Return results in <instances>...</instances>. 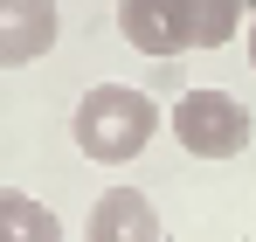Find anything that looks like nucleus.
Segmentation results:
<instances>
[{"label":"nucleus","mask_w":256,"mask_h":242,"mask_svg":"<svg viewBox=\"0 0 256 242\" xmlns=\"http://www.w3.org/2000/svg\"><path fill=\"white\" fill-rule=\"evenodd\" d=\"M118 35H125L138 56H152V62L187 56V48H194V35H187V0H118Z\"/></svg>","instance_id":"nucleus-3"},{"label":"nucleus","mask_w":256,"mask_h":242,"mask_svg":"<svg viewBox=\"0 0 256 242\" xmlns=\"http://www.w3.org/2000/svg\"><path fill=\"white\" fill-rule=\"evenodd\" d=\"M76 152L97 166H132L146 146H152V132H160V104L146 97V90H132V83H97L76 97Z\"/></svg>","instance_id":"nucleus-1"},{"label":"nucleus","mask_w":256,"mask_h":242,"mask_svg":"<svg viewBox=\"0 0 256 242\" xmlns=\"http://www.w3.org/2000/svg\"><path fill=\"white\" fill-rule=\"evenodd\" d=\"M242 48H250V70H256V14L242 21Z\"/></svg>","instance_id":"nucleus-8"},{"label":"nucleus","mask_w":256,"mask_h":242,"mask_svg":"<svg viewBox=\"0 0 256 242\" xmlns=\"http://www.w3.org/2000/svg\"><path fill=\"white\" fill-rule=\"evenodd\" d=\"M84 242H160V214H152V201L138 187H104L90 201Z\"/></svg>","instance_id":"nucleus-5"},{"label":"nucleus","mask_w":256,"mask_h":242,"mask_svg":"<svg viewBox=\"0 0 256 242\" xmlns=\"http://www.w3.org/2000/svg\"><path fill=\"white\" fill-rule=\"evenodd\" d=\"M173 138L194 152V160H236V152H250V104L236 97V90H187L180 104L166 111Z\"/></svg>","instance_id":"nucleus-2"},{"label":"nucleus","mask_w":256,"mask_h":242,"mask_svg":"<svg viewBox=\"0 0 256 242\" xmlns=\"http://www.w3.org/2000/svg\"><path fill=\"white\" fill-rule=\"evenodd\" d=\"M62 35V14L56 0H0V70H21V62H42Z\"/></svg>","instance_id":"nucleus-4"},{"label":"nucleus","mask_w":256,"mask_h":242,"mask_svg":"<svg viewBox=\"0 0 256 242\" xmlns=\"http://www.w3.org/2000/svg\"><path fill=\"white\" fill-rule=\"evenodd\" d=\"M0 242H62V222H56L35 194L0 187Z\"/></svg>","instance_id":"nucleus-6"},{"label":"nucleus","mask_w":256,"mask_h":242,"mask_svg":"<svg viewBox=\"0 0 256 242\" xmlns=\"http://www.w3.org/2000/svg\"><path fill=\"white\" fill-rule=\"evenodd\" d=\"M187 35L194 48H222L242 35V0H187Z\"/></svg>","instance_id":"nucleus-7"}]
</instances>
